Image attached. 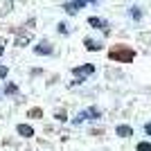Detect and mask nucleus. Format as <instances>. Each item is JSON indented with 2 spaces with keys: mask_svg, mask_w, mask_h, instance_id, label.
<instances>
[{
  "mask_svg": "<svg viewBox=\"0 0 151 151\" xmlns=\"http://www.w3.org/2000/svg\"><path fill=\"white\" fill-rule=\"evenodd\" d=\"M97 117H101V113H99V108H86V111H81V113L75 117V124H79V122H83V120H97Z\"/></svg>",
  "mask_w": 151,
  "mask_h": 151,
  "instance_id": "nucleus-1",
  "label": "nucleus"
},
{
  "mask_svg": "<svg viewBox=\"0 0 151 151\" xmlns=\"http://www.w3.org/2000/svg\"><path fill=\"white\" fill-rule=\"evenodd\" d=\"M95 72V65H77L75 70H72V75L75 77H88Z\"/></svg>",
  "mask_w": 151,
  "mask_h": 151,
  "instance_id": "nucleus-2",
  "label": "nucleus"
},
{
  "mask_svg": "<svg viewBox=\"0 0 151 151\" xmlns=\"http://www.w3.org/2000/svg\"><path fill=\"white\" fill-rule=\"evenodd\" d=\"M111 59H120V61H133V52L126 50V52H111Z\"/></svg>",
  "mask_w": 151,
  "mask_h": 151,
  "instance_id": "nucleus-3",
  "label": "nucleus"
},
{
  "mask_svg": "<svg viewBox=\"0 0 151 151\" xmlns=\"http://www.w3.org/2000/svg\"><path fill=\"white\" fill-rule=\"evenodd\" d=\"M34 52H36V54H52V45L47 43V41H43V43H38L36 47H34Z\"/></svg>",
  "mask_w": 151,
  "mask_h": 151,
  "instance_id": "nucleus-4",
  "label": "nucleus"
},
{
  "mask_svg": "<svg viewBox=\"0 0 151 151\" xmlns=\"http://www.w3.org/2000/svg\"><path fill=\"white\" fill-rule=\"evenodd\" d=\"M16 131H18L23 138H32V135H34V129L27 126V124H18V126H16Z\"/></svg>",
  "mask_w": 151,
  "mask_h": 151,
  "instance_id": "nucleus-5",
  "label": "nucleus"
},
{
  "mask_svg": "<svg viewBox=\"0 0 151 151\" xmlns=\"http://www.w3.org/2000/svg\"><path fill=\"white\" fill-rule=\"evenodd\" d=\"M117 135H120V138H129V135H133V129L126 126V124H120L117 126Z\"/></svg>",
  "mask_w": 151,
  "mask_h": 151,
  "instance_id": "nucleus-6",
  "label": "nucleus"
},
{
  "mask_svg": "<svg viewBox=\"0 0 151 151\" xmlns=\"http://www.w3.org/2000/svg\"><path fill=\"white\" fill-rule=\"evenodd\" d=\"M138 151H151V142H140Z\"/></svg>",
  "mask_w": 151,
  "mask_h": 151,
  "instance_id": "nucleus-7",
  "label": "nucleus"
},
{
  "mask_svg": "<svg viewBox=\"0 0 151 151\" xmlns=\"http://www.w3.org/2000/svg\"><path fill=\"white\" fill-rule=\"evenodd\" d=\"M16 90H18V88H16L14 83H7V86H5V93H7V95H14Z\"/></svg>",
  "mask_w": 151,
  "mask_h": 151,
  "instance_id": "nucleus-8",
  "label": "nucleus"
},
{
  "mask_svg": "<svg viewBox=\"0 0 151 151\" xmlns=\"http://www.w3.org/2000/svg\"><path fill=\"white\" fill-rule=\"evenodd\" d=\"M86 47H88V50H99V45L95 43V41H90V38L86 41Z\"/></svg>",
  "mask_w": 151,
  "mask_h": 151,
  "instance_id": "nucleus-9",
  "label": "nucleus"
},
{
  "mask_svg": "<svg viewBox=\"0 0 151 151\" xmlns=\"http://www.w3.org/2000/svg\"><path fill=\"white\" fill-rule=\"evenodd\" d=\"M88 23H90V25H93V27H104V23H101L99 18H90Z\"/></svg>",
  "mask_w": 151,
  "mask_h": 151,
  "instance_id": "nucleus-10",
  "label": "nucleus"
},
{
  "mask_svg": "<svg viewBox=\"0 0 151 151\" xmlns=\"http://www.w3.org/2000/svg\"><path fill=\"white\" fill-rule=\"evenodd\" d=\"M0 77H7V68H2V65H0Z\"/></svg>",
  "mask_w": 151,
  "mask_h": 151,
  "instance_id": "nucleus-11",
  "label": "nucleus"
},
{
  "mask_svg": "<svg viewBox=\"0 0 151 151\" xmlns=\"http://www.w3.org/2000/svg\"><path fill=\"white\" fill-rule=\"evenodd\" d=\"M145 131H147V133H149V135H151V122H149V124L145 126Z\"/></svg>",
  "mask_w": 151,
  "mask_h": 151,
  "instance_id": "nucleus-12",
  "label": "nucleus"
},
{
  "mask_svg": "<svg viewBox=\"0 0 151 151\" xmlns=\"http://www.w3.org/2000/svg\"><path fill=\"white\" fill-rule=\"evenodd\" d=\"M86 2H97V0H86Z\"/></svg>",
  "mask_w": 151,
  "mask_h": 151,
  "instance_id": "nucleus-13",
  "label": "nucleus"
},
{
  "mask_svg": "<svg viewBox=\"0 0 151 151\" xmlns=\"http://www.w3.org/2000/svg\"><path fill=\"white\" fill-rule=\"evenodd\" d=\"M0 57H2V47H0Z\"/></svg>",
  "mask_w": 151,
  "mask_h": 151,
  "instance_id": "nucleus-14",
  "label": "nucleus"
}]
</instances>
